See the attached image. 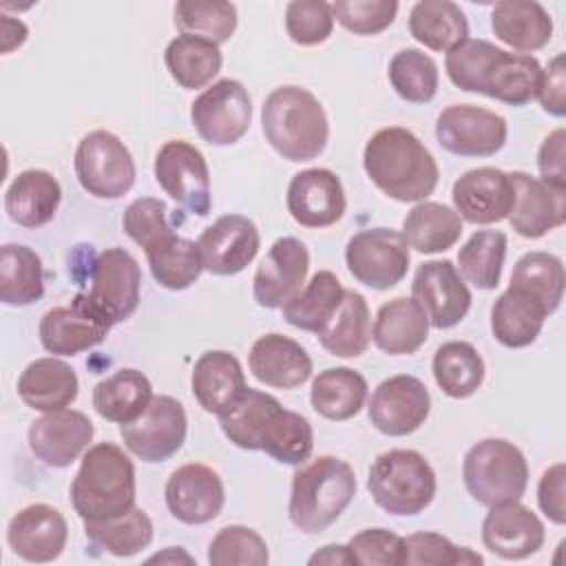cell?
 <instances>
[{
	"mask_svg": "<svg viewBox=\"0 0 566 566\" xmlns=\"http://www.w3.org/2000/svg\"><path fill=\"white\" fill-rule=\"evenodd\" d=\"M363 168L380 192L400 203L424 201L440 179L429 148L402 126L380 128L367 139Z\"/></svg>",
	"mask_w": 566,
	"mask_h": 566,
	"instance_id": "cell-1",
	"label": "cell"
},
{
	"mask_svg": "<svg viewBox=\"0 0 566 566\" xmlns=\"http://www.w3.org/2000/svg\"><path fill=\"white\" fill-rule=\"evenodd\" d=\"M133 460L113 442H97L82 455L71 482V504L82 522H102L135 506Z\"/></svg>",
	"mask_w": 566,
	"mask_h": 566,
	"instance_id": "cell-2",
	"label": "cell"
},
{
	"mask_svg": "<svg viewBox=\"0 0 566 566\" xmlns=\"http://www.w3.org/2000/svg\"><path fill=\"white\" fill-rule=\"evenodd\" d=\"M265 142L287 161H312L327 144L329 122L323 104L303 86H279L261 106Z\"/></svg>",
	"mask_w": 566,
	"mask_h": 566,
	"instance_id": "cell-3",
	"label": "cell"
},
{
	"mask_svg": "<svg viewBox=\"0 0 566 566\" xmlns=\"http://www.w3.org/2000/svg\"><path fill=\"white\" fill-rule=\"evenodd\" d=\"M354 469L336 455H318L303 462L292 475L287 515L307 535L329 528L356 495Z\"/></svg>",
	"mask_w": 566,
	"mask_h": 566,
	"instance_id": "cell-4",
	"label": "cell"
},
{
	"mask_svg": "<svg viewBox=\"0 0 566 566\" xmlns=\"http://www.w3.org/2000/svg\"><path fill=\"white\" fill-rule=\"evenodd\" d=\"M438 480L429 460L413 449H389L369 467L367 491L389 515H418L436 497Z\"/></svg>",
	"mask_w": 566,
	"mask_h": 566,
	"instance_id": "cell-5",
	"label": "cell"
},
{
	"mask_svg": "<svg viewBox=\"0 0 566 566\" xmlns=\"http://www.w3.org/2000/svg\"><path fill=\"white\" fill-rule=\"evenodd\" d=\"M462 480L469 495L482 506L517 502L528 484V464L513 442L486 438L467 451Z\"/></svg>",
	"mask_w": 566,
	"mask_h": 566,
	"instance_id": "cell-6",
	"label": "cell"
},
{
	"mask_svg": "<svg viewBox=\"0 0 566 566\" xmlns=\"http://www.w3.org/2000/svg\"><path fill=\"white\" fill-rule=\"evenodd\" d=\"M73 168L80 186L97 199H119L135 184L133 155L111 130L84 135L75 148Z\"/></svg>",
	"mask_w": 566,
	"mask_h": 566,
	"instance_id": "cell-7",
	"label": "cell"
},
{
	"mask_svg": "<svg viewBox=\"0 0 566 566\" xmlns=\"http://www.w3.org/2000/svg\"><path fill=\"white\" fill-rule=\"evenodd\" d=\"M345 263L358 283L371 290H391L405 279L411 252L402 232L367 228L347 241Z\"/></svg>",
	"mask_w": 566,
	"mask_h": 566,
	"instance_id": "cell-8",
	"label": "cell"
},
{
	"mask_svg": "<svg viewBox=\"0 0 566 566\" xmlns=\"http://www.w3.org/2000/svg\"><path fill=\"white\" fill-rule=\"evenodd\" d=\"M190 122L210 146L237 144L252 124L248 88L230 77L210 84L190 104Z\"/></svg>",
	"mask_w": 566,
	"mask_h": 566,
	"instance_id": "cell-9",
	"label": "cell"
},
{
	"mask_svg": "<svg viewBox=\"0 0 566 566\" xmlns=\"http://www.w3.org/2000/svg\"><path fill=\"white\" fill-rule=\"evenodd\" d=\"M153 170L161 190L181 208L197 217L210 212V170L199 148L184 139H170L157 150Z\"/></svg>",
	"mask_w": 566,
	"mask_h": 566,
	"instance_id": "cell-10",
	"label": "cell"
},
{
	"mask_svg": "<svg viewBox=\"0 0 566 566\" xmlns=\"http://www.w3.org/2000/svg\"><path fill=\"white\" fill-rule=\"evenodd\" d=\"M506 137V119L475 104H451L436 119L438 144L458 157H491L504 148Z\"/></svg>",
	"mask_w": 566,
	"mask_h": 566,
	"instance_id": "cell-11",
	"label": "cell"
},
{
	"mask_svg": "<svg viewBox=\"0 0 566 566\" xmlns=\"http://www.w3.org/2000/svg\"><path fill=\"white\" fill-rule=\"evenodd\" d=\"M188 420L184 405L172 396H155L133 422L119 424L124 447L142 462H166L186 442Z\"/></svg>",
	"mask_w": 566,
	"mask_h": 566,
	"instance_id": "cell-12",
	"label": "cell"
},
{
	"mask_svg": "<svg viewBox=\"0 0 566 566\" xmlns=\"http://www.w3.org/2000/svg\"><path fill=\"white\" fill-rule=\"evenodd\" d=\"M113 323L93 305L86 292L73 296L69 305L49 310L40 318V343L53 356H77L99 345Z\"/></svg>",
	"mask_w": 566,
	"mask_h": 566,
	"instance_id": "cell-13",
	"label": "cell"
},
{
	"mask_svg": "<svg viewBox=\"0 0 566 566\" xmlns=\"http://www.w3.org/2000/svg\"><path fill=\"white\" fill-rule=\"evenodd\" d=\"M431 411V396L424 382L409 374L385 378L371 394L369 422L389 438H402L418 431Z\"/></svg>",
	"mask_w": 566,
	"mask_h": 566,
	"instance_id": "cell-14",
	"label": "cell"
},
{
	"mask_svg": "<svg viewBox=\"0 0 566 566\" xmlns=\"http://www.w3.org/2000/svg\"><path fill=\"white\" fill-rule=\"evenodd\" d=\"M411 298L422 307L436 329L455 327L471 310V292L449 259L424 261L411 283Z\"/></svg>",
	"mask_w": 566,
	"mask_h": 566,
	"instance_id": "cell-15",
	"label": "cell"
},
{
	"mask_svg": "<svg viewBox=\"0 0 566 566\" xmlns=\"http://www.w3.org/2000/svg\"><path fill=\"white\" fill-rule=\"evenodd\" d=\"M142 272L124 248H106L91 268L88 298L115 325L130 318L139 305Z\"/></svg>",
	"mask_w": 566,
	"mask_h": 566,
	"instance_id": "cell-16",
	"label": "cell"
},
{
	"mask_svg": "<svg viewBox=\"0 0 566 566\" xmlns=\"http://www.w3.org/2000/svg\"><path fill=\"white\" fill-rule=\"evenodd\" d=\"M310 252L296 237L276 239L252 279V296L265 310H281L305 285Z\"/></svg>",
	"mask_w": 566,
	"mask_h": 566,
	"instance_id": "cell-17",
	"label": "cell"
},
{
	"mask_svg": "<svg viewBox=\"0 0 566 566\" xmlns=\"http://www.w3.org/2000/svg\"><path fill=\"white\" fill-rule=\"evenodd\" d=\"M197 248L203 270L214 276H234L254 261L261 248V234L252 219L223 214L199 234Z\"/></svg>",
	"mask_w": 566,
	"mask_h": 566,
	"instance_id": "cell-18",
	"label": "cell"
},
{
	"mask_svg": "<svg viewBox=\"0 0 566 566\" xmlns=\"http://www.w3.org/2000/svg\"><path fill=\"white\" fill-rule=\"evenodd\" d=\"M93 422L77 409L44 411L29 427L31 453L53 469H64L75 462L93 440Z\"/></svg>",
	"mask_w": 566,
	"mask_h": 566,
	"instance_id": "cell-19",
	"label": "cell"
},
{
	"mask_svg": "<svg viewBox=\"0 0 566 566\" xmlns=\"http://www.w3.org/2000/svg\"><path fill=\"white\" fill-rule=\"evenodd\" d=\"M170 515L184 524H206L214 520L226 504L221 475L201 462H188L170 473L166 489Z\"/></svg>",
	"mask_w": 566,
	"mask_h": 566,
	"instance_id": "cell-20",
	"label": "cell"
},
{
	"mask_svg": "<svg viewBox=\"0 0 566 566\" xmlns=\"http://www.w3.org/2000/svg\"><path fill=\"white\" fill-rule=\"evenodd\" d=\"M451 199L462 221L489 226L509 217L515 192L509 172L493 166H480L455 179Z\"/></svg>",
	"mask_w": 566,
	"mask_h": 566,
	"instance_id": "cell-21",
	"label": "cell"
},
{
	"mask_svg": "<svg viewBox=\"0 0 566 566\" xmlns=\"http://www.w3.org/2000/svg\"><path fill=\"white\" fill-rule=\"evenodd\" d=\"M285 206L303 228H329L345 214V190L329 168H305L290 179Z\"/></svg>",
	"mask_w": 566,
	"mask_h": 566,
	"instance_id": "cell-22",
	"label": "cell"
},
{
	"mask_svg": "<svg viewBox=\"0 0 566 566\" xmlns=\"http://www.w3.org/2000/svg\"><path fill=\"white\" fill-rule=\"evenodd\" d=\"M513 208L509 212L511 228L524 239H539L566 221V188L544 184L539 177L513 170Z\"/></svg>",
	"mask_w": 566,
	"mask_h": 566,
	"instance_id": "cell-23",
	"label": "cell"
},
{
	"mask_svg": "<svg viewBox=\"0 0 566 566\" xmlns=\"http://www.w3.org/2000/svg\"><path fill=\"white\" fill-rule=\"evenodd\" d=\"M544 539L542 520L520 500L489 506L482 522V544L489 553L502 559H526L544 546Z\"/></svg>",
	"mask_w": 566,
	"mask_h": 566,
	"instance_id": "cell-24",
	"label": "cell"
},
{
	"mask_svg": "<svg viewBox=\"0 0 566 566\" xmlns=\"http://www.w3.org/2000/svg\"><path fill=\"white\" fill-rule=\"evenodd\" d=\"M69 539L64 515L49 504H29L20 509L7 526L11 551L31 564H46L62 555Z\"/></svg>",
	"mask_w": 566,
	"mask_h": 566,
	"instance_id": "cell-25",
	"label": "cell"
},
{
	"mask_svg": "<svg viewBox=\"0 0 566 566\" xmlns=\"http://www.w3.org/2000/svg\"><path fill=\"white\" fill-rule=\"evenodd\" d=\"M190 387L199 407L217 418L228 413L248 391L239 358L223 349H210L197 358Z\"/></svg>",
	"mask_w": 566,
	"mask_h": 566,
	"instance_id": "cell-26",
	"label": "cell"
},
{
	"mask_svg": "<svg viewBox=\"0 0 566 566\" xmlns=\"http://www.w3.org/2000/svg\"><path fill=\"white\" fill-rule=\"evenodd\" d=\"M252 376L265 387L296 389L312 376V358L294 338L279 332L259 336L248 356Z\"/></svg>",
	"mask_w": 566,
	"mask_h": 566,
	"instance_id": "cell-27",
	"label": "cell"
},
{
	"mask_svg": "<svg viewBox=\"0 0 566 566\" xmlns=\"http://www.w3.org/2000/svg\"><path fill=\"white\" fill-rule=\"evenodd\" d=\"M62 201L60 181L40 168L22 170L4 192V212L22 228H42L53 221Z\"/></svg>",
	"mask_w": 566,
	"mask_h": 566,
	"instance_id": "cell-28",
	"label": "cell"
},
{
	"mask_svg": "<svg viewBox=\"0 0 566 566\" xmlns=\"http://www.w3.org/2000/svg\"><path fill=\"white\" fill-rule=\"evenodd\" d=\"M429 318L422 307L407 296L391 298L378 307L371 340L389 356L416 354L429 338Z\"/></svg>",
	"mask_w": 566,
	"mask_h": 566,
	"instance_id": "cell-29",
	"label": "cell"
},
{
	"mask_svg": "<svg viewBox=\"0 0 566 566\" xmlns=\"http://www.w3.org/2000/svg\"><path fill=\"white\" fill-rule=\"evenodd\" d=\"M77 389L75 369L55 356L29 363L18 378L20 400L35 411L66 409L77 398Z\"/></svg>",
	"mask_w": 566,
	"mask_h": 566,
	"instance_id": "cell-30",
	"label": "cell"
},
{
	"mask_svg": "<svg viewBox=\"0 0 566 566\" xmlns=\"http://www.w3.org/2000/svg\"><path fill=\"white\" fill-rule=\"evenodd\" d=\"M546 318L548 310L535 296L509 285L491 307V332L500 345L520 349L535 343Z\"/></svg>",
	"mask_w": 566,
	"mask_h": 566,
	"instance_id": "cell-31",
	"label": "cell"
},
{
	"mask_svg": "<svg viewBox=\"0 0 566 566\" xmlns=\"http://www.w3.org/2000/svg\"><path fill=\"white\" fill-rule=\"evenodd\" d=\"M491 31L506 46L531 55L551 42L553 20L539 2L504 0L491 9Z\"/></svg>",
	"mask_w": 566,
	"mask_h": 566,
	"instance_id": "cell-32",
	"label": "cell"
},
{
	"mask_svg": "<svg viewBox=\"0 0 566 566\" xmlns=\"http://www.w3.org/2000/svg\"><path fill=\"white\" fill-rule=\"evenodd\" d=\"M542 82V64L528 53H511L497 49L491 60L480 95L504 102L509 106H524L537 97Z\"/></svg>",
	"mask_w": 566,
	"mask_h": 566,
	"instance_id": "cell-33",
	"label": "cell"
},
{
	"mask_svg": "<svg viewBox=\"0 0 566 566\" xmlns=\"http://www.w3.org/2000/svg\"><path fill=\"white\" fill-rule=\"evenodd\" d=\"M367 380L352 367H329L312 380L310 402L327 420L343 422L360 413L367 402Z\"/></svg>",
	"mask_w": 566,
	"mask_h": 566,
	"instance_id": "cell-34",
	"label": "cell"
},
{
	"mask_svg": "<svg viewBox=\"0 0 566 566\" xmlns=\"http://www.w3.org/2000/svg\"><path fill=\"white\" fill-rule=\"evenodd\" d=\"M153 398L150 380L133 367L117 369L113 376L99 380L93 387L95 411L104 420L117 424L137 420L148 409Z\"/></svg>",
	"mask_w": 566,
	"mask_h": 566,
	"instance_id": "cell-35",
	"label": "cell"
},
{
	"mask_svg": "<svg viewBox=\"0 0 566 566\" xmlns=\"http://www.w3.org/2000/svg\"><path fill=\"white\" fill-rule=\"evenodd\" d=\"M153 279L166 290H186L203 272L201 254L195 241L175 234L172 230L157 237L144 248Z\"/></svg>",
	"mask_w": 566,
	"mask_h": 566,
	"instance_id": "cell-36",
	"label": "cell"
},
{
	"mask_svg": "<svg viewBox=\"0 0 566 566\" xmlns=\"http://www.w3.org/2000/svg\"><path fill=\"white\" fill-rule=\"evenodd\" d=\"M460 234V214L453 208L438 201L416 203L402 221V237L407 245L420 254L447 252L458 243Z\"/></svg>",
	"mask_w": 566,
	"mask_h": 566,
	"instance_id": "cell-37",
	"label": "cell"
},
{
	"mask_svg": "<svg viewBox=\"0 0 566 566\" xmlns=\"http://www.w3.org/2000/svg\"><path fill=\"white\" fill-rule=\"evenodd\" d=\"M345 298V287L329 270L316 272L303 290L281 307L283 318L303 332L318 334L327 321L336 314Z\"/></svg>",
	"mask_w": 566,
	"mask_h": 566,
	"instance_id": "cell-38",
	"label": "cell"
},
{
	"mask_svg": "<svg viewBox=\"0 0 566 566\" xmlns=\"http://www.w3.org/2000/svg\"><path fill=\"white\" fill-rule=\"evenodd\" d=\"M318 340L327 354L338 358H356L365 354L371 340V318L360 292L345 290L340 307L318 332Z\"/></svg>",
	"mask_w": 566,
	"mask_h": 566,
	"instance_id": "cell-39",
	"label": "cell"
},
{
	"mask_svg": "<svg viewBox=\"0 0 566 566\" xmlns=\"http://www.w3.org/2000/svg\"><path fill=\"white\" fill-rule=\"evenodd\" d=\"M409 33L431 51H451L469 38L464 11L449 0H422L409 11Z\"/></svg>",
	"mask_w": 566,
	"mask_h": 566,
	"instance_id": "cell-40",
	"label": "cell"
},
{
	"mask_svg": "<svg viewBox=\"0 0 566 566\" xmlns=\"http://www.w3.org/2000/svg\"><path fill=\"white\" fill-rule=\"evenodd\" d=\"M164 62L170 77L181 88L197 91L217 77L223 57L219 46L210 40L195 35H177L168 42L164 51Z\"/></svg>",
	"mask_w": 566,
	"mask_h": 566,
	"instance_id": "cell-41",
	"label": "cell"
},
{
	"mask_svg": "<svg viewBox=\"0 0 566 566\" xmlns=\"http://www.w3.org/2000/svg\"><path fill=\"white\" fill-rule=\"evenodd\" d=\"M44 296L42 259L22 243H4L0 250V301L24 307Z\"/></svg>",
	"mask_w": 566,
	"mask_h": 566,
	"instance_id": "cell-42",
	"label": "cell"
},
{
	"mask_svg": "<svg viewBox=\"0 0 566 566\" xmlns=\"http://www.w3.org/2000/svg\"><path fill=\"white\" fill-rule=\"evenodd\" d=\"M431 371L442 394L462 400L480 389L484 380V360L471 343L449 340L436 349Z\"/></svg>",
	"mask_w": 566,
	"mask_h": 566,
	"instance_id": "cell-43",
	"label": "cell"
},
{
	"mask_svg": "<svg viewBox=\"0 0 566 566\" xmlns=\"http://www.w3.org/2000/svg\"><path fill=\"white\" fill-rule=\"evenodd\" d=\"M314 449V431L305 416L283 409L281 405L268 416L261 436L259 451H265L281 464H303Z\"/></svg>",
	"mask_w": 566,
	"mask_h": 566,
	"instance_id": "cell-44",
	"label": "cell"
},
{
	"mask_svg": "<svg viewBox=\"0 0 566 566\" xmlns=\"http://www.w3.org/2000/svg\"><path fill=\"white\" fill-rule=\"evenodd\" d=\"M153 520L139 506H133L124 515L102 520V522H84L86 539L115 557H133L148 548L153 542Z\"/></svg>",
	"mask_w": 566,
	"mask_h": 566,
	"instance_id": "cell-45",
	"label": "cell"
},
{
	"mask_svg": "<svg viewBox=\"0 0 566 566\" xmlns=\"http://www.w3.org/2000/svg\"><path fill=\"white\" fill-rule=\"evenodd\" d=\"M509 239L502 230H478L458 252V272L478 290H495L502 279Z\"/></svg>",
	"mask_w": 566,
	"mask_h": 566,
	"instance_id": "cell-46",
	"label": "cell"
},
{
	"mask_svg": "<svg viewBox=\"0 0 566 566\" xmlns=\"http://www.w3.org/2000/svg\"><path fill=\"white\" fill-rule=\"evenodd\" d=\"M564 283L566 274L562 259L551 252L533 250L517 259L509 285L528 292L548 310V314H553L564 298Z\"/></svg>",
	"mask_w": 566,
	"mask_h": 566,
	"instance_id": "cell-47",
	"label": "cell"
},
{
	"mask_svg": "<svg viewBox=\"0 0 566 566\" xmlns=\"http://www.w3.org/2000/svg\"><path fill=\"white\" fill-rule=\"evenodd\" d=\"M175 27L181 35L228 42L237 29V7L223 0H181L175 4Z\"/></svg>",
	"mask_w": 566,
	"mask_h": 566,
	"instance_id": "cell-48",
	"label": "cell"
},
{
	"mask_svg": "<svg viewBox=\"0 0 566 566\" xmlns=\"http://www.w3.org/2000/svg\"><path fill=\"white\" fill-rule=\"evenodd\" d=\"M387 77L391 88L411 104H427L438 93V64L420 49H402L389 60Z\"/></svg>",
	"mask_w": 566,
	"mask_h": 566,
	"instance_id": "cell-49",
	"label": "cell"
},
{
	"mask_svg": "<svg viewBox=\"0 0 566 566\" xmlns=\"http://www.w3.org/2000/svg\"><path fill=\"white\" fill-rule=\"evenodd\" d=\"M281 402L261 389L248 387L243 398L223 416H219L221 431L226 438L245 451H259V436L268 420V416L279 407Z\"/></svg>",
	"mask_w": 566,
	"mask_h": 566,
	"instance_id": "cell-50",
	"label": "cell"
},
{
	"mask_svg": "<svg viewBox=\"0 0 566 566\" xmlns=\"http://www.w3.org/2000/svg\"><path fill=\"white\" fill-rule=\"evenodd\" d=\"M270 562L265 539L250 526H223L208 544L212 566H265Z\"/></svg>",
	"mask_w": 566,
	"mask_h": 566,
	"instance_id": "cell-51",
	"label": "cell"
},
{
	"mask_svg": "<svg viewBox=\"0 0 566 566\" xmlns=\"http://www.w3.org/2000/svg\"><path fill=\"white\" fill-rule=\"evenodd\" d=\"M405 564L409 566H469L484 564V557L467 546H455L449 537L422 531L405 537Z\"/></svg>",
	"mask_w": 566,
	"mask_h": 566,
	"instance_id": "cell-52",
	"label": "cell"
},
{
	"mask_svg": "<svg viewBox=\"0 0 566 566\" xmlns=\"http://www.w3.org/2000/svg\"><path fill=\"white\" fill-rule=\"evenodd\" d=\"M500 46H495L489 40H475V38H467L464 42H460L458 46H453L451 51H447L444 57V71L449 75V80L467 93H480L482 88V80L484 73L491 64V60L495 57Z\"/></svg>",
	"mask_w": 566,
	"mask_h": 566,
	"instance_id": "cell-53",
	"label": "cell"
},
{
	"mask_svg": "<svg viewBox=\"0 0 566 566\" xmlns=\"http://www.w3.org/2000/svg\"><path fill=\"white\" fill-rule=\"evenodd\" d=\"M334 15L329 2L292 0L285 7V31L294 44L316 46L332 35Z\"/></svg>",
	"mask_w": 566,
	"mask_h": 566,
	"instance_id": "cell-54",
	"label": "cell"
},
{
	"mask_svg": "<svg viewBox=\"0 0 566 566\" xmlns=\"http://www.w3.org/2000/svg\"><path fill=\"white\" fill-rule=\"evenodd\" d=\"M334 20L356 35H376L394 24L396 0H336L329 4Z\"/></svg>",
	"mask_w": 566,
	"mask_h": 566,
	"instance_id": "cell-55",
	"label": "cell"
},
{
	"mask_svg": "<svg viewBox=\"0 0 566 566\" xmlns=\"http://www.w3.org/2000/svg\"><path fill=\"white\" fill-rule=\"evenodd\" d=\"M347 548L354 557V564L360 566L405 564V537L387 528H363L347 542Z\"/></svg>",
	"mask_w": 566,
	"mask_h": 566,
	"instance_id": "cell-56",
	"label": "cell"
},
{
	"mask_svg": "<svg viewBox=\"0 0 566 566\" xmlns=\"http://www.w3.org/2000/svg\"><path fill=\"white\" fill-rule=\"evenodd\" d=\"M122 228L142 248L150 245L157 237L172 230L168 223L166 203L155 197H142L128 203L122 217Z\"/></svg>",
	"mask_w": 566,
	"mask_h": 566,
	"instance_id": "cell-57",
	"label": "cell"
},
{
	"mask_svg": "<svg viewBox=\"0 0 566 566\" xmlns=\"http://www.w3.org/2000/svg\"><path fill=\"white\" fill-rule=\"evenodd\" d=\"M564 484H566V467L564 462H555L548 467L537 484V504L542 513L553 524L566 522V504H564Z\"/></svg>",
	"mask_w": 566,
	"mask_h": 566,
	"instance_id": "cell-58",
	"label": "cell"
},
{
	"mask_svg": "<svg viewBox=\"0 0 566 566\" xmlns=\"http://www.w3.org/2000/svg\"><path fill=\"white\" fill-rule=\"evenodd\" d=\"M537 99L542 108L553 117L566 115V66L564 53H557L546 69H542V82L537 91Z\"/></svg>",
	"mask_w": 566,
	"mask_h": 566,
	"instance_id": "cell-59",
	"label": "cell"
},
{
	"mask_svg": "<svg viewBox=\"0 0 566 566\" xmlns=\"http://www.w3.org/2000/svg\"><path fill=\"white\" fill-rule=\"evenodd\" d=\"M564 128H555L548 133L537 153V170L544 184L555 188H566V161H564Z\"/></svg>",
	"mask_w": 566,
	"mask_h": 566,
	"instance_id": "cell-60",
	"label": "cell"
},
{
	"mask_svg": "<svg viewBox=\"0 0 566 566\" xmlns=\"http://www.w3.org/2000/svg\"><path fill=\"white\" fill-rule=\"evenodd\" d=\"M312 566L314 564H327V566H347V564H354V557L347 548V544H325L321 551H316L310 559H307Z\"/></svg>",
	"mask_w": 566,
	"mask_h": 566,
	"instance_id": "cell-61",
	"label": "cell"
},
{
	"mask_svg": "<svg viewBox=\"0 0 566 566\" xmlns=\"http://www.w3.org/2000/svg\"><path fill=\"white\" fill-rule=\"evenodd\" d=\"M29 35V29L22 20H13L9 15H2V53H11L15 46H20Z\"/></svg>",
	"mask_w": 566,
	"mask_h": 566,
	"instance_id": "cell-62",
	"label": "cell"
},
{
	"mask_svg": "<svg viewBox=\"0 0 566 566\" xmlns=\"http://www.w3.org/2000/svg\"><path fill=\"white\" fill-rule=\"evenodd\" d=\"M155 562H159V564H177V562L195 564V559H192L181 546H168V548H164L161 553L148 557V564H155Z\"/></svg>",
	"mask_w": 566,
	"mask_h": 566,
	"instance_id": "cell-63",
	"label": "cell"
}]
</instances>
